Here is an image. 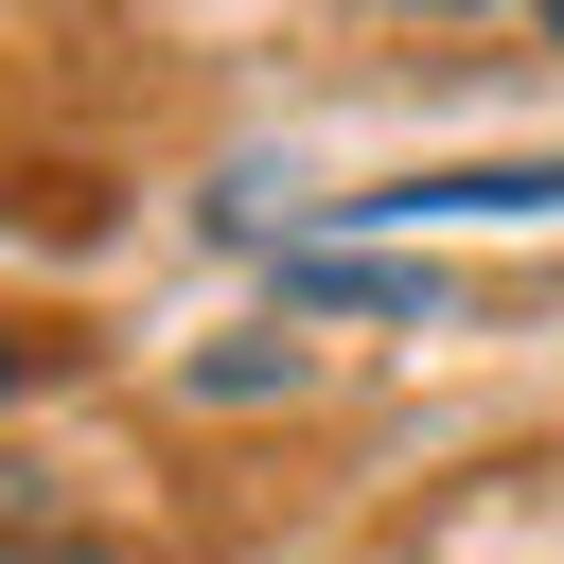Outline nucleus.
Returning a JSON list of instances; mask_svg holds the SVG:
<instances>
[{
	"label": "nucleus",
	"instance_id": "obj_1",
	"mask_svg": "<svg viewBox=\"0 0 564 564\" xmlns=\"http://www.w3.org/2000/svg\"><path fill=\"white\" fill-rule=\"evenodd\" d=\"M458 18H546V35H564V0H458Z\"/></svg>",
	"mask_w": 564,
	"mask_h": 564
}]
</instances>
